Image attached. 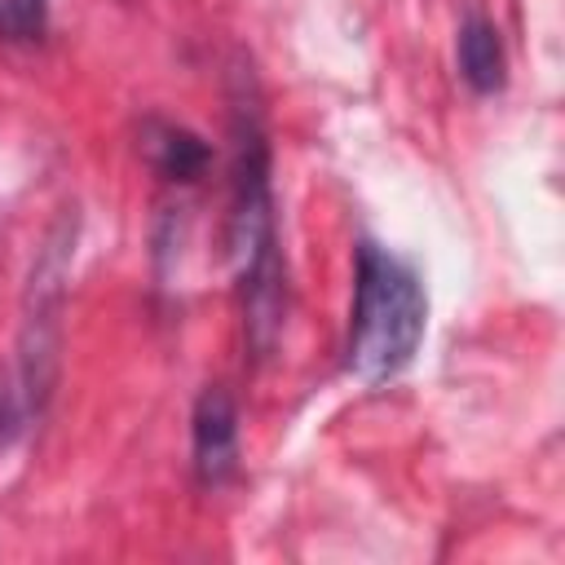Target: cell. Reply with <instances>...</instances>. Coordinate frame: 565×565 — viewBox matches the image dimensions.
Masks as SVG:
<instances>
[{
	"label": "cell",
	"mask_w": 565,
	"mask_h": 565,
	"mask_svg": "<svg viewBox=\"0 0 565 565\" xmlns=\"http://www.w3.org/2000/svg\"><path fill=\"white\" fill-rule=\"evenodd\" d=\"M234 177H230V256L238 274V313L252 358H269L287 313V265L278 243L274 159L269 132L256 106L252 75H238L234 93Z\"/></svg>",
	"instance_id": "obj_1"
},
{
	"label": "cell",
	"mask_w": 565,
	"mask_h": 565,
	"mask_svg": "<svg viewBox=\"0 0 565 565\" xmlns=\"http://www.w3.org/2000/svg\"><path fill=\"white\" fill-rule=\"evenodd\" d=\"M428 291L411 260L362 238L353 256V309L344 335V371L362 384L397 380L424 340Z\"/></svg>",
	"instance_id": "obj_2"
},
{
	"label": "cell",
	"mask_w": 565,
	"mask_h": 565,
	"mask_svg": "<svg viewBox=\"0 0 565 565\" xmlns=\"http://www.w3.org/2000/svg\"><path fill=\"white\" fill-rule=\"evenodd\" d=\"M190 468L203 490H221L238 472V402L225 384H207L190 411Z\"/></svg>",
	"instance_id": "obj_3"
},
{
	"label": "cell",
	"mask_w": 565,
	"mask_h": 565,
	"mask_svg": "<svg viewBox=\"0 0 565 565\" xmlns=\"http://www.w3.org/2000/svg\"><path fill=\"white\" fill-rule=\"evenodd\" d=\"M137 150L146 159V168L168 181V185H194L199 177H207L212 168V150L207 141L177 124V119H163V115H146L141 128H137Z\"/></svg>",
	"instance_id": "obj_4"
},
{
	"label": "cell",
	"mask_w": 565,
	"mask_h": 565,
	"mask_svg": "<svg viewBox=\"0 0 565 565\" xmlns=\"http://www.w3.org/2000/svg\"><path fill=\"white\" fill-rule=\"evenodd\" d=\"M455 62L459 75L472 93L490 97L508 84V53H503V35L486 13H468L459 22V40H455Z\"/></svg>",
	"instance_id": "obj_5"
},
{
	"label": "cell",
	"mask_w": 565,
	"mask_h": 565,
	"mask_svg": "<svg viewBox=\"0 0 565 565\" xmlns=\"http://www.w3.org/2000/svg\"><path fill=\"white\" fill-rule=\"evenodd\" d=\"M49 31V0H0V40L35 44Z\"/></svg>",
	"instance_id": "obj_6"
}]
</instances>
